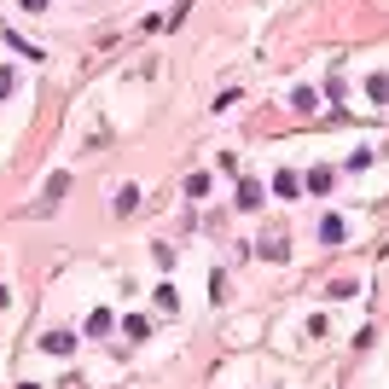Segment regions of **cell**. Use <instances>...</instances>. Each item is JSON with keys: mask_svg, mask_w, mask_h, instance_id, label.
I'll use <instances>...</instances> for the list:
<instances>
[{"mask_svg": "<svg viewBox=\"0 0 389 389\" xmlns=\"http://www.w3.org/2000/svg\"><path fill=\"white\" fill-rule=\"evenodd\" d=\"M41 349H47V354H70V349H76V331H64V326L41 331Z\"/></svg>", "mask_w": 389, "mask_h": 389, "instance_id": "6da1fadb", "label": "cell"}, {"mask_svg": "<svg viewBox=\"0 0 389 389\" xmlns=\"http://www.w3.org/2000/svg\"><path fill=\"white\" fill-rule=\"evenodd\" d=\"M331 181H337L331 169H308V181H302V186H308V192H331Z\"/></svg>", "mask_w": 389, "mask_h": 389, "instance_id": "7a4b0ae2", "label": "cell"}, {"mask_svg": "<svg viewBox=\"0 0 389 389\" xmlns=\"http://www.w3.org/2000/svg\"><path fill=\"white\" fill-rule=\"evenodd\" d=\"M273 192H279V198H297L302 181H297V174H273Z\"/></svg>", "mask_w": 389, "mask_h": 389, "instance_id": "3957f363", "label": "cell"}, {"mask_svg": "<svg viewBox=\"0 0 389 389\" xmlns=\"http://www.w3.org/2000/svg\"><path fill=\"white\" fill-rule=\"evenodd\" d=\"M238 204H245V209L262 204V181H245V186H238Z\"/></svg>", "mask_w": 389, "mask_h": 389, "instance_id": "277c9868", "label": "cell"}, {"mask_svg": "<svg viewBox=\"0 0 389 389\" xmlns=\"http://www.w3.org/2000/svg\"><path fill=\"white\" fill-rule=\"evenodd\" d=\"M110 331V314H105V308H93V314H88V337H105Z\"/></svg>", "mask_w": 389, "mask_h": 389, "instance_id": "5b68a950", "label": "cell"}, {"mask_svg": "<svg viewBox=\"0 0 389 389\" xmlns=\"http://www.w3.org/2000/svg\"><path fill=\"white\" fill-rule=\"evenodd\" d=\"M122 331H128V337H145V331H151V320H145V314H128Z\"/></svg>", "mask_w": 389, "mask_h": 389, "instance_id": "8992f818", "label": "cell"}, {"mask_svg": "<svg viewBox=\"0 0 389 389\" xmlns=\"http://www.w3.org/2000/svg\"><path fill=\"white\" fill-rule=\"evenodd\" d=\"M320 238H326V245H337V238H343V221H337V215H326V226H320Z\"/></svg>", "mask_w": 389, "mask_h": 389, "instance_id": "52a82bcc", "label": "cell"}, {"mask_svg": "<svg viewBox=\"0 0 389 389\" xmlns=\"http://www.w3.org/2000/svg\"><path fill=\"white\" fill-rule=\"evenodd\" d=\"M366 93H372V99H389V76H372V82H366Z\"/></svg>", "mask_w": 389, "mask_h": 389, "instance_id": "ba28073f", "label": "cell"}, {"mask_svg": "<svg viewBox=\"0 0 389 389\" xmlns=\"http://www.w3.org/2000/svg\"><path fill=\"white\" fill-rule=\"evenodd\" d=\"M12 88H18V76H12V70H0V99H6Z\"/></svg>", "mask_w": 389, "mask_h": 389, "instance_id": "9c48e42d", "label": "cell"}, {"mask_svg": "<svg viewBox=\"0 0 389 389\" xmlns=\"http://www.w3.org/2000/svg\"><path fill=\"white\" fill-rule=\"evenodd\" d=\"M18 389H41V383H18Z\"/></svg>", "mask_w": 389, "mask_h": 389, "instance_id": "30bf717a", "label": "cell"}]
</instances>
